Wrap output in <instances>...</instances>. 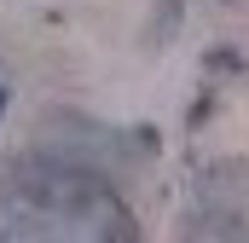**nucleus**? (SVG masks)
Masks as SVG:
<instances>
[{
  "label": "nucleus",
  "mask_w": 249,
  "mask_h": 243,
  "mask_svg": "<svg viewBox=\"0 0 249 243\" xmlns=\"http://www.w3.org/2000/svg\"><path fill=\"white\" fill-rule=\"evenodd\" d=\"M174 17H180V0H162V17H151V47H168L174 41Z\"/></svg>",
  "instance_id": "nucleus-1"
},
{
  "label": "nucleus",
  "mask_w": 249,
  "mask_h": 243,
  "mask_svg": "<svg viewBox=\"0 0 249 243\" xmlns=\"http://www.w3.org/2000/svg\"><path fill=\"white\" fill-rule=\"evenodd\" d=\"M0 116H6V81H0Z\"/></svg>",
  "instance_id": "nucleus-2"
}]
</instances>
